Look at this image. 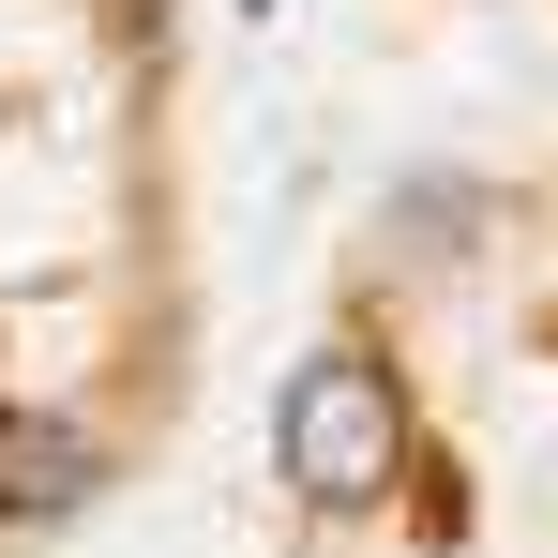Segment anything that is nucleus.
I'll return each instance as SVG.
<instances>
[{"mask_svg":"<svg viewBox=\"0 0 558 558\" xmlns=\"http://www.w3.org/2000/svg\"><path fill=\"white\" fill-rule=\"evenodd\" d=\"M272 453H287V483H302L317 513H377V498L408 483V408H392L377 363H302L287 408H272Z\"/></svg>","mask_w":558,"mask_h":558,"instance_id":"1","label":"nucleus"},{"mask_svg":"<svg viewBox=\"0 0 558 558\" xmlns=\"http://www.w3.org/2000/svg\"><path fill=\"white\" fill-rule=\"evenodd\" d=\"M0 498H15V513H76V498H92V438H15V453H0Z\"/></svg>","mask_w":558,"mask_h":558,"instance_id":"2","label":"nucleus"},{"mask_svg":"<svg viewBox=\"0 0 558 558\" xmlns=\"http://www.w3.org/2000/svg\"><path fill=\"white\" fill-rule=\"evenodd\" d=\"M242 15H257V0H242Z\"/></svg>","mask_w":558,"mask_h":558,"instance_id":"3","label":"nucleus"}]
</instances>
